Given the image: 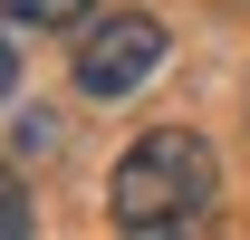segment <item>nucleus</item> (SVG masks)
<instances>
[{
  "mask_svg": "<svg viewBox=\"0 0 250 240\" xmlns=\"http://www.w3.org/2000/svg\"><path fill=\"white\" fill-rule=\"evenodd\" d=\"M221 202V154L192 135V125H145L135 144H125L116 182H106V211H116V231L135 240H173V231H202Z\"/></svg>",
  "mask_w": 250,
  "mask_h": 240,
  "instance_id": "nucleus-1",
  "label": "nucleus"
},
{
  "mask_svg": "<svg viewBox=\"0 0 250 240\" xmlns=\"http://www.w3.org/2000/svg\"><path fill=\"white\" fill-rule=\"evenodd\" d=\"M67 67H77V96L116 106V96H135L164 67V20H154V10H106V20L77 29V58H67Z\"/></svg>",
  "mask_w": 250,
  "mask_h": 240,
  "instance_id": "nucleus-2",
  "label": "nucleus"
},
{
  "mask_svg": "<svg viewBox=\"0 0 250 240\" xmlns=\"http://www.w3.org/2000/svg\"><path fill=\"white\" fill-rule=\"evenodd\" d=\"M0 20L10 29H87L96 0H0Z\"/></svg>",
  "mask_w": 250,
  "mask_h": 240,
  "instance_id": "nucleus-3",
  "label": "nucleus"
},
{
  "mask_svg": "<svg viewBox=\"0 0 250 240\" xmlns=\"http://www.w3.org/2000/svg\"><path fill=\"white\" fill-rule=\"evenodd\" d=\"M29 231H39V202H29V182L0 163V240H29Z\"/></svg>",
  "mask_w": 250,
  "mask_h": 240,
  "instance_id": "nucleus-4",
  "label": "nucleus"
},
{
  "mask_svg": "<svg viewBox=\"0 0 250 240\" xmlns=\"http://www.w3.org/2000/svg\"><path fill=\"white\" fill-rule=\"evenodd\" d=\"M48 144H58V116H39V106H29V116H20V154H48Z\"/></svg>",
  "mask_w": 250,
  "mask_h": 240,
  "instance_id": "nucleus-5",
  "label": "nucleus"
},
{
  "mask_svg": "<svg viewBox=\"0 0 250 240\" xmlns=\"http://www.w3.org/2000/svg\"><path fill=\"white\" fill-rule=\"evenodd\" d=\"M10 87H20V48H10V20H0V106H10Z\"/></svg>",
  "mask_w": 250,
  "mask_h": 240,
  "instance_id": "nucleus-6",
  "label": "nucleus"
}]
</instances>
